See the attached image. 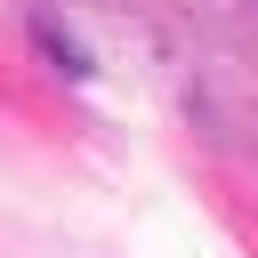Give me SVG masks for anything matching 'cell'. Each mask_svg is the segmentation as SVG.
Instances as JSON below:
<instances>
[{
	"label": "cell",
	"instance_id": "cell-1",
	"mask_svg": "<svg viewBox=\"0 0 258 258\" xmlns=\"http://www.w3.org/2000/svg\"><path fill=\"white\" fill-rule=\"evenodd\" d=\"M32 40H40V48H48V64H56V73H73V81H81V73H89V56H81V48H73V40H64V32H56V24H48V16H40V24H32Z\"/></svg>",
	"mask_w": 258,
	"mask_h": 258
}]
</instances>
